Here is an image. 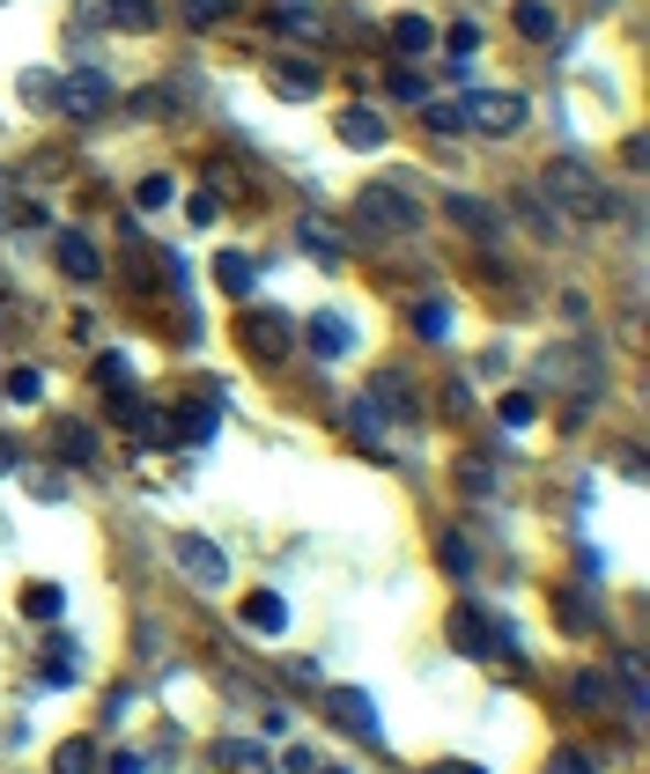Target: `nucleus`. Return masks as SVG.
Instances as JSON below:
<instances>
[{
    "instance_id": "f257e3e1",
    "label": "nucleus",
    "mask_w": 650,
    "mask_h": 774,
    "mask_svg": "<svg viewBox=\"0 0 650 774\" xmlns=\"http://www.w3.org/2000/svg\"><path fill=\"white\" fill-rule=\"evenodd\" d=\"M540 207H548V215H576V221H606L599 170H584L576 155H554V163L540 170Z\"/></svg>"
},
{
    "instance_id": "f03ea898",
    "label": "nucleus",
    "mask_w": 650,
    "mask_h": 774,
    "mask_svg": "<svg viewBox=\"0 0 650 774\" xmlns=\"http://www.w3.org/2000/svg\"><path fill=\"white\" fill-rule=\"evenodd\" d=\"M355 215H362V229H377V237H422V199L400 193V185H362Z\"/></svg>"
},
{
    "instance_id": "7ed1b4c3",
    "label": "nucleus",
    "mask_w": 650,
    "mask_h": 774,
    "mask_svg": "<svg viewBox=\"0 0 650 774\" xmlns=\"http://www.w3.org/2000/svg\"><path fill=\"white\" fill-rule=\"evenodd\" d=\"M451 642H458V650L466 656H502V664H518V634L502 628L496 612H458V620H451Z\"/></svg>"
},
{
    "instance_id": "20e7f679",
    "label": "nucleus",
    "mask_w": 650,
    "mask_h": 774,
    "mask_svg": "<svg viewBox=\"0 0 650 774\" xmlns=\"http://www.w3.org/2000/svg\"><path fill=\"white\" fill-rule=\"evenodd\" d=\"M466 133H518L526 126V97L518 89H488V97H466Z\"/></svg>"
},
{
    "instance_id": "39448f33",
    "label": "nucleus",
    "mask_w": 650,
    "mask_h": 774,
    "mask_svg": "<svg viewBox=\"0 0 650 774\" xmlns=\"http://www.w3.org/2000/svg\"><path fill=\"white\" fill-rule=\"evenodd\" d=\"M111 97H119V89H111V74H97V67H82V74L59 81V111H75V119H104Z\"/></svg>"
},
{
    "instance_id": "423d86ee",
    "label": "nucleus",
    "mask_w": 650,
    "mask_h": 774,
    "mask_svg": "<svg viewBox=\"0 0 650 774\" xmlns=\"http://www.w3.org/2000/svg\"><path fill=\"white\" fill-rule=\"evenodd\" d=\"M177 568L201 582V590H223V576H229L223 546H215V538H201V532H185V538H177Z\"/></svg>"
},
{
    "instance_id": "0eeeda50",
    "label": "nucleus",
    "mask_w": 650,
    "mask_h": 774,
    "mask_svg": "<svg viewBox=\"0 0 650 774\" xmlns=\"http://www.w3.org/2000/svg\"><path fill=\"white\" fill-rule=\"evenodd\" d=\"M362 406H370V413H392V421H422V399H414V384H407L400 369H377Z\"/></svg>"
},
{
    "instance_id": "6e6552de",
    "label": "nucleus",
    "mask_w": 650,
    "mask_h": 774,
    "mask_svg": "<svg viewBox=\"0 0 650 774\" xmlns=\"http://www.w3.org/2000/svg\"><path fill=\"white\" fill-rule=\"evenodd\" d=\"M237 339H245L259 362H281V355H289V317L281 310H251L245 325H237Z\"/></svg>"
},
{
    "instance_id": "1a4fd4ad",
    "label": "nucleus",
    "mask_w": 650,
    "mask_h": 774,
    "mask_svg": "<svg viewBox=\"0 0 650 774\" xmlns=\"http://www.w3.org/2000/svg\"><path fill=\"white\" fill-rule=\"evenodd\" d=\"M59 273H67L75 288H97V281H104V259H97V243L82 237V229H67V237H59Z\"/></svg>"
},
{
    "instance_id": "9d476101",
    "label": "nucleus",
    "mask_w": 650,
    "mask_h": 774,
    "mask_svg": "<svg viewBox=\"0 0 650 774\" xmlns=\"http://www.w3.org/2000/svg\"><path fill=\"white\" fill-rule=\"evenodd\" d=\"M325 701H333V716H340L348 730H362V738H384V723H377V701L362 694V686H333Z\"/></svg>"
},
{
    "instance_id": "9b49d317",
    "label": "nucleus",
    "mask_w": 650,
    "mask_h": 774,
    "mask_svg": "<svg viewBox=\"0 0 650 774\" xmlns=\"http://www.w3.org/2000/svg\"><path fill=\"white\" fill-rule=\"evenodd\" d=\"M303 339H311V355H325V362H340V355L355 347V333H348V317H340V310H318L311 325H303Z\"/></svg>"
},
{
    "instance_id": "f8f14e48",
    "label": "nucleus",
    "mask_w": 650,
    "mask_h": 774,
    "mask_svg": "<svg viewBox=\"0 0 650 774\" xmlns=\"http://www.w3.org/2000/svg\"><path fill=\"white\" fill-rule=\"evenodd\" d=\"M215 281H223V295L245 303V295L259 288V259H251V251H223V259H215Z\"/></svg>"
},
{
    "instance_id": "ddd939ff",
    "label": "nucleus",
    "mask_w": 650,
    "mask_h": 774,
    "mask_svg": "<svg viewBox=\"0 0 650 774\" xmlns=\"http://www.w3.org/2000/svg\"><path fill=\"white\" fill-rule=\"evenodd\" d=\"M510 23L526 30L532 45H562V23H554V8H548V0H518V8H510Z\"/></svg>"
},
{
    "instance_id": "4468645a",
    "label": "nucleus",
    "mask_w": 650,
    "mask_h": 774,
    "mask_svg": "<svg viewBox=\"0 0 650 774\" xmlns=\"http://www.w3.org/2000/svg\"><path fill=\"white\" fill-rule=\"evenodd\" d=\"M245 628L251 634H281V628H289V606H281L274 590H251V598H245Z\"/></svg>"
},
{
    "instance_id": "2eb2a0df",
    "label": "nucleus",
    "mask_w": 650,
    "mask_h": 774,
    "mask_svg": "<svg viewBox=\"0 0 650 774\" xmlns=\"http://www.w3.org/2000/svg\"><path fill=\"white\" fill-rule=\"evenodd\" d=\"M274 89H281V97H318L325 74L311 67V59H281V67H274Z\"/></svg>"
},
{
    "instance_id": "dca6fc26",
    "label": "nucleus",
    "mask_w": 650,
    "mask_h": 774,
    "mask_svg": "<svg viewBox=\"0 0 650 774\" xmlns=\"http://www.w3.org/2000/svg\"><path fill=\"white\" fill-rule=\"evenodd\" d=\"M59 465H97V428L89 421H59Z\"/></svg>"
},
{
    "instance_id": "f3484780",
    "label": "nucleus",
    "mask_w": 650,
    "mask_h": 774,
    "mask_svg": "<svg viewBox=\"0 0 650 774\" xmlns=\"http://www.w3.org/2000/svg\"><path fill=\"white\" fill-rule=\"evenodd\" d=\"M429 45H436V30H429L422 15H400V23H392V52H400V59H429Z\"/></svg>"
},
{
    "instance_id": "a211bd4d",
    "label": "nucleus",
    "mask_w": 650,
    "mask_h": 774,
    "mask_svg": "<svg viewBox=\"0 0 650 774\" xmlns=\"http://www.w3.org/2000/svg\"><path fill=\"white\" fill-rule=\"evenodd\" d=\"M540 774H606V760H599L592 745H554V752H548V767H540Z\"/></svg>"
},
{
    "instance_id": "6ab92c4d",
    "label": "nucleus",
    "mask_w": 650,
    "mask_h": 774,
    "mask_svg": "<svg viewBox=\"0 0 650 774\" xmlns=\"http://www.w3.org/2000/svg\"><path fill=\"white\" fill-rule=\"evenodd\" d=\"M340 141L348 148H384V119H377V111H340Z\"/></svg>"
},
{
    "instance_id": "aec40b11",
    "label": "nucleus",
    "mask_w": 650,
    "mask_h": 774,
    "mask_svg": "<svg viewBox=\"0 0 650 774\" xmlns=\"http://www.w3.org/2000/svg\"><path fill=\"white\" fill-rule=\"evenodd\" d=\"M126 421H133V436H141V450H163V443H171V421H163V413H149L141 399L126 406Z\"/></svg>"
},
{
    "instance_id": "412c9836",
    "label": "nucleus",
    "mask_w": 650,
    "mask_h": 774,
    "mask_svg": "<svg viewBox=\"0 0 650 774\" xmlns=\"http://www.w3.org/2000/svg\"><path fill=\"white\" fill-rule=\"evenodd\" d=\"M37 686H45V694L75 686V650H67V642H52V650H45V672H37Z\"/></svg>"
},
{
    "instance_id": "4be33fe9",
    "label": "nucleus",
    "mask_w": 650,
    "mask_h": 774,
    "mask_svg": "<svg viewBox=\"0 0 650 774\" xmlns=\"http://www.w3.org/2000/svg\"><path fill=\"white\" fill-rule=\"evenodd\" d=\"M422 126L451 141V133H466V111H458V103H444V97H429V103H422Z\"/></svg>"
},
{
    "instance_id": "5701e85b",
    "label": "nucleus",
    "mask_w": 650,
    "mask_h": 774,
    "mask_svg": "<svg viewBox=\"0 0 650 774\" xmlns=\"http://www.w3.org/2000/svg\"><path fill=\"white\" fill-rule=\"evenodd\" d=\"M52 774H97V745H89V738H67L59 760H52Z\"/></svg>"
},
{
    "instance_id": "b1692460",
    "label": "nucleus",
    "mask_w": 650,
    "mask_h": 774,
    "mask_svg": "<svg viewBox=\"0 0 650 774\" xmlns=\"http://www.w3.org/2000/svg\"><path fill=\"white\" fill-rule=\"evenodd\" d=\"M451 215H458V229H474V237H496V207L488 199H451Z\"/></svg>"
},
{
    "instance_id": "393cba45",
    "label": "nucleus",
    "mask_w": 650,
    "mask_h": 774,
    "mask_svg": "<svg viewBox=\"0 0 650 774\" xmlns=\"http://www.w3.org/2000/svg\"><path fill=\"white\" fill-rule=\"evenodd\" d=\"M23 612H30V620H59V612H67V598H59L52 582H30V590H23Z\"/></svg>"
},
{
    "instance_id": "a878e982",
    "label": "nucleus",
    "mask_w": 650,
    "mask_h": 774,
    "mask_svg": "<svg viewBox=\"0 0 650 774\" xmlns=\"http://www.w3.org/2000/svg\"><path fill=\"white\" fill-rule=\"evenodd\" d=\"M414 333L422 339H451V310L444 303H414Z\"/></svg>"
},
{
    "instance_id": "bb28decb",
    "label": "nucleus",
    "mask_w": 650,
    "mask_h": 774,
    "mask_svg": "<svg viewBox=\"0 0 650 774\" xmlns=\"http://www.w3.org/2000/svg\"><path fill=\"white\" fill-rule=\"evenodd\" d=\"M502 428H532V413H540V399H532V391H510V399H502Z\"/></svg>"
},
{
    "instance_id": "cd10ccee",
    "label": "nucleus",
    "mask_w": 650,
    "mask_h": 774,
    "mask_svg": "<svg viewBox=\"0 0 650 774\" xmlns=\"http://www.w3.org/2000/svg\"><path fill=\"white\" fill-rule=\"evenodd\" d=\"M8 399H15V406H37V399H45V377H37V369H15V377H8Z\"/></svg>"
},
{
    "instance_id": "c85d7f7f",
    "label": "nucleus",
    "mask_w": 650,
    "mask_h": 774,
    "mask_svg": "<svg viewBox=\"0 0 650 774\" xmlns=\"http://www.w3.org/2000/svg\"><path fill=\"white\" fill-rule=\"evenodd\" d=\"M392 97H407V103H429V81H422L414 67H407V59L392 67Z\"/></svg>"
},
{
    "instance_id": "c756f323",
    "label": "nucleus",
    "mask_w": 650,
    "mask_h": 774,
    "mask_svg": "<svg viewBox=\"0 0 650 774\" xmlns=\"http://www.w3.org/2000/svg\"><path fill=\"white\" fill-rule=\"evenodd\" d=\"M104 8H111L119 23H133V30H149V23H155V0H104Z\"/></svg>"
},
{
    "instance_id": "7c9ffc66",
    "label": "nucleus",
    "mask_w": 650,
    "mask_h": 774,
    "mask_svg": "<svg viewBox=\"0 0 650 774\" xmlns=\"http://www.w3.org/2000/svg\"><path fill=\"white\" fill-rule=\"evenodd\" d=\"M303 243L318 251L325 266H340V237H333V229H318V221H303Z\"/></svg>"
},
{
    "instance_id": "2f4dec72",
    "label": "nucleus",
    "mask_w": 650,
    "mask_h": 774,
    "mask_svg": "<svg viewBox=\"0 0 650 774\" xmlns=\"http://www.w3.org/2000/svg\"><path fill=\"white\" fill-rule=\"evenodd\" d=\"M436 554H444V568H451V576H474V546H466L458 532H451L444 546H436Z\"/></svg>"
},
{
    "instance_id": "473e14b6",
    "label": "nucleus",
    "mask_w": 650,
    "mask_h": 774,
    "mask_svg": "<svg viewBox=\"0 0 650 774\" xmlns=\"http://www.w3.org/2000/svg\"><path fill=\"white\" fill-rule=\"evenodd\" d=\"M570 686H576V708H606V678H599V672L570 678Z\"/></svg>"
},
{
    "instance_id": "72a5a7b5",
    "label": "nucleus",
    "mask_w": 650,
    "mask_h": 774,
    "mask_svg": "<svg viewBox=\"0 0 650 774\" xmlns=\"http://www.w3.org/2000/svg\"><path fill=\"white\" fill-rule=\"evenodd\" d=\"M133 199H141V207H171L177 185H171V177H141V193H133Z\"/></svg>"
},
{
    "instance_id": "f704fd0d",
    "label": "nucleus",
    "mask_w": 650,
    "mask_h": 774,
    "mask_svg": "<svg viewBox=\"0 0 650 774\" xmlns=\"http://www.w3.org/2000/svg\"><path fill=\"white\" fill-rule=\"evenodd\" d=\"M97 384H133V369H126V355H97Z\"/></svg>"
},
{
    "instance_id": "c9c22d12",
    "label": "nucleus",
    "mask_w": 650,
    "mask_h": 774,
    "mask_svg": "<svg viewBox=\"0 0 650 774\" xmlns=\"http://www.w3.org/2000/svg\"><path fill=\"white\" fill-rule=\"evenodd\" d=\"M562 620H570V634H592V606H584L576 590H570V598H562Z\"/></svg>"
},
{
    "instance_id": "e433bc0d",
    "label": "nucleus",
    "mask_w": 650,
    "mask_h": 774,
    "mask_svg": "<svg viewBox=\"0 0 650 774\" xmlns=\"http://www.w3.org/2000/svg\"><path fill=\"white\" fill-rule=\"evenodd\" d=\"M23 89H30V103H59V81L52 74H23Z\"/></svg>"
},
{
    "instance_id": "4c0bfd02",
    "label": "nucleus",
    "mask_w": 650,
    "mask_h": 774,
    "mask_svg": "<svg viewBox=\"0 0 650 774\" xmlns=\"http://www.w3.org/2000/svg\"><path fill=\"white\" fill-rule=\"evenodd\" d=\"M223 767H259V745H245V738H229V745H223Z\"/></svg>"
},
{
    "instance_id": "58836bf2",
    "label": "nucleus",
    "mask_w": 650,
    "mask_h": 774,
    "mask_svg": "<svg viewBox=\"0 0 650 774\" xmlns=\"http://www.w3.org/2000/svg\"><path fill=\"white\" fill-rule=\"evenodd\" d=\"M444 45H451V52H458V59H466V52H474V45H480V23H458V30H451V37H444Z\"/></svg>"
},
{
    "instance_id": "ea45409f",
    "label": "nucleus",
    "mask_w": 650,
    "mask_h": 774,
    "mask_svg": "<svg viewBox=\"0 0 650 774\" xmlns=\"http://www.w3.org/2000/svg\"><path fill=\"white\" fill-rule=\"evenodd\" d=\"M185 221H201V229H207V221H223V207H215V193H193V215H185Z\"/></svg>"
},
{
    "instance_id": "a19ab883",
    "label": "nucleus",
    "mask_w": 650,
    "mask_h": 774,
    "mask_svg": "<svg viewBox=\"0 0 650 774\" xmlns=\"http://www.w3.org/2000/svg\"><path fill=\"white\" fill-rule=\"evenodd\" d=\"M281 767H289V774H318V752H311V745H296L289 760H281Z\"/></svg>"
},
{
    "instance_id": "79ce46f5",
    "label": "nucleus",
    "mask_w": 650,
    "mask_h": 774,
    "mask_svg": "<svg viewBox=\"0 0 650 774\" xmlns=\"http://www.w3.org/2000/svg\"><path fill=\"white\" fill-rule=\"evenodd\" d=\"M223 8H229V0H193V23H215Z\"/></svg>"
},
{
    "instance_id": "37998d69",
    "label": "nucleus",
    "mask_w": 650,
    "mask_h": 774,
    "mask_svg": "<svg viewBox=\"0 0 650 774\" xmlns=\"http://www.w3.org/2000/svg\"><path fill=\"white\" fill-rule=\"evenodd\" d=\"M429 774H488V767H466V760H436Z\"/></svg>"
},
{
    "instance_id": "c03bdc74",
    "label": "nucleus",
    "mask_w": 650,
    "mask_h": 774,
    "mask_svg": "<svg viewBox=\"0 0 650 774\" xmlns=\"http://www.w3.org/2000/svg\"><path fill=\"white\" fill-rule=\"evenodd\" d=\"M111 774H141V760H133V752H119V760H111Z\"/></svg>"
},
{
    "instance_id": "a18cd8bd",
    "label": "nucleus",
    "mask_w": 650,
    "mask_h": 774,
    "mask_svg": "<svg viewBox=\"0 0 650 774\" xmlns=\"http://www.w3.org/2000/svg\"><path fill=\"white\" fill-rule=\"evenodd\" d=\"M0 472H15V443H0Z\"/></svg>"
},
{
    "instance_id": "49530a36",
    "label": "nucleus",
    "mask_w": 650,
    "mask_h": 774,
    "mask_svg": "<svg viewBox=\"0 0 650 774\" xmlns=\"http://www.w3.org/2000/svg\"><path fill=\"white\" fill-rule=\"evenodd\" d=\"M0 215H8V185H0Z\"/></svg>"
},
{
    "instance_id": "de8ad7c7",
    "label": "nucleus",
    "mask_w": 650,
    "mask_h": 774,
    "mask_svg": "<svg viewBox=\"0 0 650 774\" xmlns=\"http://www.w3.org/2000/svg\"><path fill=\"white\" fill-rule=\"evenodd\" d=\"M318 774H348V767H318Z\"/></svg>"
}]
</instances>
